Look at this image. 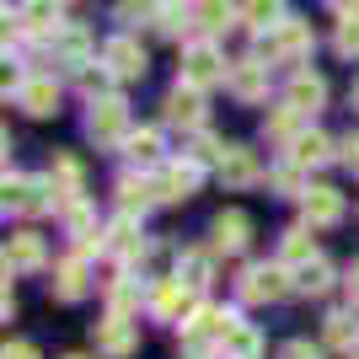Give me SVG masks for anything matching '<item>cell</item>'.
Masks as SVG:
<instances>
[{
  "instance_id": "cell-42",
  "label": "cell",
  "mask_w": 359,
  "mask_h": 359,
  "mask_svg": "<svg viewBox=\"0 0 359 359\" xmlns=\"http://www.w3.org/2000/svg\"><path fill=\"white\" fill-rule=\"evenodd\" d=\"M344 285H348V300H354V306H359V263H354V269H348V279H344Z\"/></svg>"
},
{
  "instance_id": "cell-11",
  "label": "cell",
  "mask_w": 359,
  "mask_h": 359,
  "mask_svg": "<svg viewBox=\"0 0 359 359\" xmlns=\"http://www.w3.org/2000/svg\"><path fill=\"white\" fill-rule=\"evenodd\" d=\"M300 210H306V225H338V220H344V194L316 182V188L300 194Z\"/></svg>"
},
{
  "instance_id": "cell-46",
  "label": "cell",
  "mask_w": 359,
  "mask_h": 359,
  "mask_svg": "<svg viewBox=\"0 0 359 359\" xmlns=\"http://www.w3.org/2000/svg\"><path fill=\"white\" fill-rule=\"evenodd\" d=\"M166 6H177V0H166Z\"/></svg>"
},
{
  "instance_id": "cell-10",
  "label": "cell",
  "mask_w": 359,
  "mask_h": 359,
  "mask_svg": "<svg viewBox=\"0 0 359 359\" xmlns=\"http://www.w3.org/2000/svg\"><path fill=\"white\" fill-rule=\"evenodd\" d=\"M166 123L198 129V123H204V86H188V81H182V86L166 97Z\"/></svg>"
},
{
  "instance_id": "cell-35",
  "label": "cell",
  "mask_w": 359,
  "mask_h": 359,
  "mask_svg": "<svg viewBox=\"0 0 359 359\" xmlns=\"http://www.w3.org/2000/svg\"><path fill=\"white\" fill-rule=\"evenodd\" d=\"M332 43H338V54H359V11H344V22H338V32H332Z\"/></svg>"
},
{
  "instance_id": "cell-6",
  "label": "cell",
  "mask_w": 359,
  "mask_h": 359,
  "mask_svg": "<svg viewBox=\"0 0 359 359\" xmlns=\"http://www.w3.org/2000/svg\"><path fill=\"white\" fill-rule=\"evenodd\" d=\"M225 75H231V65L220 60L215 43H188L182 48V81H188V86H215Z\"/></svg>"
},
{
  "instance_id": "cell-1",
  "label": "cell",
  "mask_w": 359,
  "mask_h": 359,
  "mask_svg": "<svg viewBox=\"0 0 359 359\" xmlns=\"http://www.w3.org/2000/svg\"><path fill=\"white\" fill-rule=\"evenodd\" d=\"M257 54H263L269 65H300L306 54H311V27H306V22H295V16H285L279 27L263 32Z\"/></svg>"
},
{
  "instance_id": "cell-43",
  "label": "cell",
  "mask_w": 359,
  "mask_h": 359,
  "mask_svg": "<svg viewBox=\"0 0 359 359\" xmlns=\"http://www.w3.org/2000/svg\"><path fill=\"white\" fill-rule=\"evenodd\" d=\"M332 6H338V11H359V0H332Z\"/></svg>"
},
{
  "instance_id": "cell-19",
  "label": "cell",
  "mask_w": 359,
  "mask_h": 359,
  "mask_svg": "<svg viewBox=\"0 0 359 359\" xmlns=\"http://www.w3.org/2000/svg\"><path fill=\"white\" fill-rule=\"evenodd\" d=\"M16 22L27 32H60V0H22V11H16Z\"/></svg>"
},
{
  "instance_id": "cell-21",
  "label": "cell",
  "mask_w": 359,
  "mask_h": 359,
  "mask_svg": "<svg viewBox=\"0 0 359 359\" xmlns=\"http://www.w3.org/2000/svg\"><path fill=\"white\" fill-rule=\"evenodd\" d=\"M54 295L60 300H81L86 295V263H81V252L65 257L60 269H54Z\"/></svg>"
},
{
  "instance_id": "cell-33",
  "label": "cell",
  "mask_w": 359,
  "mask_h": 359,
  "mask_svg": "<svg viewBox=\"0 0 359 359\" xmlns=\"http://www.w3.org/2000/svg\"><path fill=\"white\" fill-rule=\"evenodd\" d=\"M354 338H359V322L348 311H332L327 316V344L332 348H354Z\"/></svg>"
},
{
  "instance_id": "cell-25",
  "label": "cell",
  "mask_w": 359,
  "mask_h": 359,
  "mask_svg": "<svg viewBox=\"0 0 359 359\" xmlns=\"http://www.w3.org/2000/svg\"><path fill=\"white\" fill-rule=\"evenodd\" d=\"M241 22L257 27V32L279 27V22H285V0H241Z\"/></svg>"
},
{
  "instance_id": "cell-31",
  "label": "cell",
  "mask_w": 359,
  "mask_h": 359,
  "mask_svg": "<svg viewBox=\"0 0 359 359\" xmlns=\"http://www.w3.org/2000/svg\"><path fill=\"white\" fill-rule=\"evenodd\" d=\"M54 48H60L65 60H75V65H86V54H91V38L81 27H60L54 32Z\"/></svg>"
},
{
  "instance_id": "cell-27",
  "label": "cell",
  "mask_w": 359,
  "mask_h": 359,
  "mask_svg": "<svg viewBox=\"0 0 359 359\" xmlns=\"http://www.w3.org/2000/svg\"><path fill=\"white\" fill-rule=\"evenodd\" d=\"M113 81H118V70H113V65H97V60H86L81 65V91H86L91 102H97V97H113Z\"/></svg>"
},
{
  "instance_id": "cell-16",
  "label": "cell",
  "mask_w": 359,
  "mask_h": 359,
  "mask_svg": "<svg viewBox=\"0 0 359 359\" xmlns=\"http://www.w3.org/2000/svg\"><path fill=\"white\" fill-rule=\"evenodd\" d=\"M285 102H290V107H300V113H306V118H311L316 107L327 102V81H322V75H311V70H300L295 81H290V91H285Z\"/></svg>"
},
{
  "instance_id": "cell-12",
  "label": "cell",
  "mask_w": 359,
  "mask_h": 359,
  "mask_svg": "<svg viewBox=\"0 0 359 359\" xmlns=\"http://www.w3.org/2000/svg\"><path fill=\"white\" fill-rule=\"evenodd\" d=\"M102 60L118 70V81H135V75H145V48H140L135 38H123V32L102 43Z\"/></svg>"
},
{
  "instance_id": "cell-38",
  "label": "cell",
  "mask_w": 359,
  "mask_h": 359,
  "mask_svg": "<svg viewBox=\"0 0 359 359\" xmlns=\"http://www.w3.org/2000/svg\"><path fill=\"white\" fill-rule=\"evenodd\" d=\"M188 156H194V161H198V166H210V161H215V166H220V156H225V145H220V140H210V135H198V140H194V150H188Z\"/></svg>"
},
{
  "instance_id": "cell-15",
  "label": "cell",
  "mask_w": 359,
  "mask_h": 359,
  "mask_svg": "<svg viewBox=\"0 0 359 359\" xmlns=\"http://www.w3.org/2000/svg\"><path fill=\"white\" fill-rule=\"evenodd\" d=\"M32 269H43V241L32 231H16L6 241V273H32Z\"/></svg>"
},
{
  "instance_id": "cell-2",
  "label": "cell",
  "mask_w": 359,
  "mask_h": 359,
  "mask_svg": "<svg viewBox=\"0 0 359 359\" xmlns=\"http://www.w3.org/2000/svg\"><path fill=\"white\" fill-rule=\"evenodd\" d=\"M290 290H295V279L285 273V263H252V269L241 273V300H252V306H263V300H285Z\"/></svg>"
},
{
  "instance_id": "cell-39",
  "label": "cell",
  "mask_w": 359,
  "mask_h": 359,
  "mask_svg": "<svg viewBox=\"0 0 359 359\" xmlns=\"http://www.w3.org/2000/svg\"><path fill=\"white\" fill-rule=\"evenodd\" d=\"M279 359H322V348H311V344H285V354Z\"/></svg>"
},
{
  "instance_id": "cell-36",
  "label": "cell",
  "mask_w": 359,
  "mask_h": 359,
  "mask_svg": "<svg viewBox=\"0 0 359 359\" xmlns=\"http://www.w3.org/2000/svg\"><path fill=\"white\" fill-rule=\"evenodd\" d=\"M107 300H113V311H135L140 306V290H135V279H113V285H107Z\"/></svg>"
},
{
  "instance_id": "cell-5",
  "label": "cell",
  "mask_w": 359,
  "mask_h": 359,
  "mask_svg": "<svg viewBox=\"0 0 359 359\" xmlns=\"http://www.w3.org/2000/svg\"><path fill=\"white\" fill-rule=\"evenodd\" d=\"M123 129H129V107L118 97H97L86 113V135L102 140V145H123Z\"/></svg>"
},
{
  "instance_id": "cell-7",
  "label": "cell",
  "mask_w": 359,
  "mask_h": 359,
  "mask_svg": "<svg viewBox=\"0 0 359 359\" xmlns=\"http://www.w3.org/2000/svg\"><path fill=\"white\" fill-rule=\"evenodd\" d=\"M198 290H188L182 279H156V290H150V311L161 316V322H182V316H194Z\"/></svg>"
},
{
  "instance_id": "cell-22",
  "label": "cell",
  "mask_w": 359,
  "mask_h": 359,
  "mask_svg": "<svg viewBox=\"0 0 359 359\" xmlns=\"http://www.w3.org/2000/svg\"><path fill=\"white\" fill-rule=\"evenodd\" d=\"M290 161H300V166H322V161H332V140H327V135H316V129H306L300 140H290Z\"/></svg>"
},
{
  "instance_id": "cell-44",
  "label": "cell",
  "mask_w": 359,
  "mask_h": 359,
  "mask_svg": "<svg viewBox=\"0 0 359 359\" xmlns=\"http://www.w3.org/2000/svg\"><path fill=\"white\" fill-rule=\"evenodd\" d=\"M65 359H86V354H65Z\"/></svg>"
},
{
  "instance_id": "cell-29",
  "label": "cell",
  "mask_w": 359,
  "mask_h": 359,
  "mask_svg": "<svg viewBox=\"0 0 359 359\" xmlns=\"http://www.w3.org/2000/svg\"><path fill=\"white\" fill-rule=\"evenodd\" d=\"M54 182H60L54 194H60L65 210H70V204H81V166H75L70 156H60V161H54Z\"/></svg>"
},
{
  "instance_id": "cell-20",
  "label": "cell",
  "mask_w": 359,
  "mask_h": 359,
  "mask_svg": "<svg viewBox=\"0 0 359 359\" xmlns=\"http://www.w3.org/2000/svg\"><path fill=\"white\" fill-rule=\"evenodd\" d=\"M156 177H118V210L123 215H140V210H150L156 204Z\"/></svg>"
},
{
  "instance_id": "cell-40",
  "label": "cell",
  "mask_w": 359,
  "mask_h": 359,
  "mask_svg": "<svg viewBox=\"0 0 359 359\" xmlns=\"http://www.w3.org/2000/svg\"><path fill=\"white\" fill-rule=\"evenodd\" d=\"M0 359H38V348H32V344H6Z\"/></svg>"
},
{
  "instance_id": "cell-13",
  "label": "cell",
  "mask_w": 359,
  "mask_h": 359,
  "mask_svg": "<svg viewBox=\"0 0 359 359\" xmlns=\"http://www.w3.org/2000/svg\"><path fill=\"white\" fill-rule=\"evenodd\" d=\"M257 177H263V172H257V156H252V150L225 145V156H220V182H225V188H252Z\"/></svg>"
},
{
  "instance_id": "cell-9",
  "label": "cell",
  "mask_w": 359,
  "mask_h": 359,
  "mask_svg": "<svg viewBox=\"0 0 359 359\" xmlns=\"http://www.w3.org/2000/svg\"><path fill=\"white\" fill-rule=\"evenodd\" d=\"M16 107L32 113V118H48L54 107H60V86L48 81V75H32V81H16Z\"/></svg>"
},
{
  "instance_id": "cell-28",
  "label": "cell",
  "mask_w": 359,
  "mask_h": 359,
  "mask_svg": "<svg viewBox=\"0 0 359 359\" xmlns=\"http://www.w3.org/2000/svg\"><path fill=\"white\" fill-rule=\"evenodd\" d=\"M220 348H225V359H257V348H263V338H257V327H231L220 338Z\"/></svg>"
},
{
  "instance_id": "cell-24",
  "label": "cell",
  "mask_w": 359,
  "mask_h": 359,
  "mask_svg": "<svg viewBox=\"0 0 359 359\" xmlns=\"http://www.w3.org/2000/svg\"><path fill=\"white\" fill-rule=\"evenodd\" d=\"M123 156L135 166H156L161 161V135L156 129H135V135H123Z\"/></svg>"
},
{
  "instance_id": "cell-18",
  "label": "cell",
  "mask_w": 359,
  "mask_h": 359,
  "mask_svg": "<svg viewBox=\"0 0 359 359\" xmlns=\"http://www.w3.org/2000/svg\"><path fill=\"white\" fill-rule=\"evenodd\" d=\"M107 252H118L123 263H140V257H145V236H140L135 215H123V220L107 231Z\"/></svg>"
},
{
  "instance_id": "cell-4",
  "label": "cell",
  "mask_w": 359,
  "mask_h": 359,
  "mask_svg": "<svg viewBox=\"0 0 359 359\" xmlns=\"http://www.w3.org/2000/svg\"><path fill=\"white\" fill-rule=\"evenodd\" d=\"M91 344H97V354H107V359H129L140 348V332H135V322L123 311H113V316H102V322L91 327Z\"/></svg>"
},
{
  "instance_id": "cell-3",
  "label": "cell",
  "mask_w": 359,
  "mask_h": 359,
  "mask_svg": "<svg viewBox=\"0 0 359 359\" xmlns=\"http://www.w3.org/2000/svg\"><path fill=\"white\" fill-rule=\"evenodd\" d=\"M54 177H16V172H6V210L16 215H48L54 210Z\"/></svg>"
},
{
  "instance_id": "cell-30",
  "label": "cell",
  "mask_w": 359,
  "mask_h": 359,
  "mask_svg": "<svg viewBox=\"0 0 359 359\" xmlns=\"http://www.w3.org/2000/svg\"><path fill=\"white\" fill-rule=\"evenodd\" d=\"M177 279L188 290H204V285H210V257H204V252H182L177 257Z\"/></svg>"
},
{
  "instance_id": "cell-17",
  "label": "cell",
  "mask_w": 359,
  "mask_h": 359,
  "mask_svg": "<svg viewBox=\"0 0 359 359\" xmlns=\"http://www.w3.org/2000/svg\"><path fill=\"white\" fill-rule=\"evenodd\" d=\"M252 241V220L241 210H225L220 220H215V252H241Z\"/></svg>"
},
{
  "instance_id": "cell-23",
  "label": "cell",
  "mask_w": 359,
  "mask_h": 359,
  "mask_svg": "<svg viewBox=\"0 0 359 359\" xmlns=\"http://www.w3.org/2000/svg\"><path fill=\"white\" fill-rule=\"evenodd\" d=\"M194 22L204 32H225L236 22V0H194Z\"/></svg>"
},
{
  "instance_id": "cell-41",
  "label": "cell",
  "mask_w": 359,
  "mask_h": 359,
  "mask_svg": "<svg viewBox=\"0 0 359 359\" xmlns=\"http://www.w3.org/2000/svg\"><path fill=\"white\" fill-rule=\"evenodd\" d=\"M344 166H348V172H359V135L344 145Z\"/></svg>"
},
{
  "instance_id": "cell-45",
  "label": "cell",
  "mask_w": 359,
  "mask_h": 359,
  "mask_svg": "<svg viewBox=\"0 0 359 359\" xmlns=\"http://www.w3.org/2000/svg\"><path fill=\"white\" fill-rule=\"evenodd\" d=\"M354 107H359V86H354Z\"/></svg>"
},
{
  "instance_id": "cell-26",
  "label": "cell",
  "mask_w": 359,
  "mask_h": 359,
  "mask_svg": "<svg viewBox=\"0 0 359 359\" xmlns=\"http://www.w3.org/2000/svg\"><path fill=\"white\" fill-rule=\"evenodd\" d=\"M295 290L300 295H327L332 290V269L322 263V257H306V263L295 269Z\"/></svg>"
},
{
  "instance_id": "cell-8",
  "label": "cell",
  "mask_w": 359,
  "mask_h": 359,
  "mask_svg": "<svg viewBox=\"0 0 359 359\" xmlns=\"http://www.w3.org/2000/svg\"><path fill=\"white\" fill-rule=\"evenodd\" d=\"M225 86L236 91L241 102H263V97H269V60H263V54H257V60H236L231 75H225Z\"/></svg>"
},
{
  "instance_id": "cell-14",
  "label": "cell",
  "mask_w": 359,
  "mask_h": 359,
  "mask_svg": "<svg viewBox=\"0 0 359 359\" xmlns=\"http://www.w3.org/2000/svg\"><path fill=\"white\" fill-rule=\"evenodd\" d=\"M198 172H204V166H198L194 156H188V161H172L166 172H156V194L161 198H188L198 188Z\"/></svg>"
},
{
  "instance_id": "cell-34",
  "label": "cell",
  "mask_w": 359,
  "mask_h": 359,
  "mask_svg": "<svg viewBox=\"0 0 359 359\" xmlns=\"http://www.w3.org/2000/svg\"><path fill=\"white\" fill-rule=\"evenodd\" d=\"M279 252H285V263H306V257H316L311 252V231H306V225H295V231H285V247H279Z\"/></svg>"
},
{
  "instance_id": "cell-37",
  "label": "cell",
  "mask_w": 359,
  "mask_h": 359,
  "mask_svg": "<svg viewBox=\"0 0 359 359\" xmlns=\"http://www.w3.org/2000/svg\"><path fill=\"white\" fill-rule=\"evenodd\" d=\"M300 172H306V166L300 161H290V166H279V172H273V188H279V194H306V182H300Z\"/></svg>"
},
{
  "instance_id": "cell-32",
  "label": "cell",
  "mask_w": 359,
  "mask_h": 359,
  "mask_svg": "<svg viewBox=\"0 0 359 359\" xmlns=\"http://www.w3.org/2000/svg\"><path fill=\"white\" fill-rule=\"evenodd\" d=\"M300 118H306V113L285 102V107H279V113L269 118V135H273V140H300V135H306V129H300Z\"/></svg>"
}]
</instances>
